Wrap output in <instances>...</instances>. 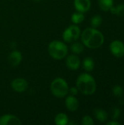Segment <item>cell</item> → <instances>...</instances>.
Returning a JSON list of instances; mask_svg holds the SVG:
<instances>
[{"mask_svg": "<svg viewBox=\"0 0 124 125\" xmlns=\"http://www.w3.org/2000/svg\"><path fill=\"white\" fill-rule=\"evenodd\" d=\"M82 43L90 49H96L101 47L105 42L103 34L96 28H86L80 34Z\"/></svg>", "mask_w": 124, "mask_h": 125, "instance_id": "6da1fadb", "label": "cell"}, {"mask_svg": "<svg viewBox=\"0 0 124 125\" xmlns=\"http://www.w3.org/2000/svg\"><path fill=\"white\" fill-rule=\"evenodd\" d=\"M76 87L82 94L92 95L96 90V83L92 75L88 73H83L77 78Z\"/></svg>", "mask_w": 124, "mask_h": 125, "instance_id": "7a4b0ae2", "label": "cell"}, {"mask_svg": "<svg viewBox=\"0 0 124 125\" xmlns=\"http://www.w3.org/2000/svg\"><path fill=\"white\" fill-rule=\"evenodd\" d=\"M49 55L56 60L64 59L68 54L67 45L61 41L53 40L49 43L48 48Z\"/></svg>", "mask_w": 124, "mask_h": 125, "instance_id": "3957f363", "label": "cell"}, {"mask_svg": "<svg viewBox=\"0 0 124 125\" xmlns=\"http://www.w3.org/2000/svg\"><path fill=\"white\" fill-rule=\"evenodd\" d=\"M51 94L57 98H64L69 94V85L62 78H55L50 83Z\"/></svg>", "mask_w": 124, "mask_h": 125, "instance_id": "277c9868", "label": "cell"}, {"mask_svg": "<svg viewBox=\"0 0 124 125\" xmlns=\"http://www.w3.org/2000/svg\"><path fill=\"white\" fill-rule=\"evenodd\" d=\"M81 31L78 26L76 24L71 25L68 26L62 34L63 40L65 42H73L78 40L80 37Z\"/></svg>", "mask_w": 124, "mask_h": 125, "instance_id": "5b68a950", "label": "cell"}, {"mask_svg": "<svg viewBox=\"0 0 124 125\" xmlns=\"http://www.w3.org/2000/svg\"><path fill=\"white\" fill-rule=\"evenodd\" d=\"M110 51L114 56L117 58L123 57L124 56V43L121 40H113L110 44Z\"/></svg>", "mask_w": 124, "mask_h": 125, "instance_id": "8992f818", "label": "cell"}, {"mask_svg": "<svg viewBox=\"0 0 124 125\" xmlns=\"http://www.w3.org/2000/svg\"><path fill=\"white\" fill-rule=\"evenodd\" d=\"M29 83L27 81L23 78H15L11 83V88L15 92L22 93L26 91L28 89Z\"/></svg>", "mask_w": 124, "mask_h": 125, "instance_id": "52a82bcc", "label": "cell"}, {"mask_svg": "<svg viewBox=\"0 0 124 125\" xmlns=\"http://www.w3.org/2000/svg\"><path fill=\"white\" fill-rule=\"evenodd\" d=\"M66 66L70 70H77L80 68L81 62L77 54H71L66 58Z\"/></svg>", "mask_w": 124, "mask_h": 125, "instance_id": "ba28073f", "label": "cell"}, {"mask_svg": "<svg viewBox=\"0 0 124 125\" xmlns=\"http://www.w3.org/2000/svg\"><path fill=\"white\" fill-rule=\"evenodd\" d=\"M20 119L12 114H5L0 117V125H20Z\"/></svg>", "mask_w": 124, "mask_h": 125, "instance_id": "9c48e42d", "label": "cell"}, {"mask_svg": "<svg viewBox=\"0 0 124 125\" xmlns=\"http://www.w3.org/2000/svg\"><path fill=\"white\" fill-rule=\"evenodd\" d=\"M74 6L77 12L85 13L90 10L91 2V0H74Z\"/></svg>", "mask_w": 124, "mask_h": 125, "instance_id": "30bf717a", "label": "cell"}, {"mask_svg": "<svg viewBox=\"0 0 124 125\" xmlns=\"http://www.w3.org/2000/svg\"><path fill=\"white\" fill-rule=\"evenodd\" d=\"M8 62L12 67H17L18 66L23 59L22 53L18 51H12L10 55L8 56Z\"/></svg>", "mask_w": 124, "mask_h": 125, "instance_id": "8fae6325", "label": "cell"}, {"mask_svg": "<svg viewBox=\"0 0 124 125\" xmlns=\"http://www.w3.org/2000/svg\"><path fill=\"white\" fill-rule=\"evenodd\" d=\"M65 105L68 111L74 112L76 111L79 108V101L77 97H75V96L69 94L66 97Z\"/></svg>", "mask_w": 124, "mask_h": 125, "instance_id": "7c38bea8", "label": "cell"}, {"mask_svg": "<svg viewBox=\"0 0 124 125\" xmlns=\"http://www.w3.org/2000/svg\"><path fill=\"white\" fill-rule=\"evenodd\" d=\"M94 115L95 118L100 122H105L108 119V114L107 111L101 108H95L94 110Z\"/></svg>", "mask_w": 124, "mask_h": 125, "instance_id": "4fadbf2b", "label": "cell"}, {"mask_svg": "<svg viewBox=\"0 0 124 125\" xmlns=\"http://www.w3.org/2000/svg\"><path fill=\"white\" fill-rule=\"evenodd\" d=\"M95 63L91 57H86L83 61V67L86 72H91L94 69Z\"/></svg>", "mask_w": 124, "mask_h": 125, "instance_id": "5bb4252c", "label": "cell"}, {"mask_svg": "<svg viewBox=\"0 0 124 125\" xmlns=\"http://www.w3.org/2000/svg\"><path fill=\"white\" fill-rule=\"evenodd\" d=\"M54 122L57 125H67L69 123V118L64 113H59L56 116Z\"/></svg>", "mask_w": 124, "mask_h": 125, "instance_id": "9a60e30c", "label": "cell"}, {"mask_svg": "<svg viewBox=\"0 0 124 125\" xmlns=\"http://www.w3.org/2000/svg\"><path fill=\"white\" fill-rule=\"evenodd\" d=\"M85 19V15L83 12H74L71 16V21L74 24H80Z\"/></svg>", "mask_w": 124, "mask_h": 125, "instance_id": "2e32d148", "label": "cell"}, {"mask_svg": "<svg viewBox=\"0 0 124 125\" xmlns=\"http://www.w3.org/2000/svg\"><path fill=\"white\" fill-rule=\"evenodd\" d=\"M71 51L74 54H80L84 51V45L79 42H73L71 45Z\"/></svg>", "mask_w": 124, "mask_h": 125, "instance_id": "e0dca14e", "label": "cell"}, {"mask_svg": "<svg viewBox=\"0 0 124 125\" xmlns=\"http://www.w3.org/2000/svg\"><path fill=\"white\" fill-rule=\"evenodd\" d=\"M99 6L102 10L107 12L113 6V0H98Z\"/></svg>", "mask_w": 124, "mask_h": 125, "instance_id": "ac0fdd59", "label": "cell"}, {"mask_svg": "<svg viewBox=\"0 0 124 125\" xmlns=\"http://www.w3.org/2000/svg\"><path fill=\"white\" fill-rule=\"evenodd\" d=\"M110 11L113 15H116L118 16H121V17L124 16V4H118L116 7L113 6L110 9Z\"/></svg>", "mask_w": 124, "mask_h": 125, "instance_id": "d6986e66", "label": "cell"}, {"mask_svg": "<svg viewBox=\"0 0 124 125\" xmlns=\"http://www.w3.org/2000/svg\"><path fill=\"white\" fill-rule=\"evenodd\" d=\"M103 22V19L102 18V16L97 15H94V17L91 18V25L93 28H98L99 26H100L102 25Z\"/></svg>", "mask_w": 124, "mask_h": 125, "instance_id": "ffe728a7", "label": "cell"}, {"mask_svg": "<svg viewBox=\"0 0 124 125\" xmlns=\"http://www.w3.org/2000/svg\"><path fill=\"white\" fill-rule=\"evenodd\" d=\"M112 92H113V95L118 98H121L124 95V89L119 85H115L113 88Z\"/></svg>", "mask_w": 124, "mask_h": 125, "instance_id": "44dd1931", "label": "cell"}, {"mask_svg": "<svg viewBox=\"0 0 124 125\" xmlns=\"http://www.w3.org/2000/svg\"><path fill=\"white\" fill-rule=\"evenodd\" d=\"M111 116L113 120H118L121 116V110L118 107H113L111 111Z\"/></svg>", "mask_w": 124, "mask_h": 125, "instance_id": "7402d4cb", "label": "cell"}, {"mask_svg": "<svg viewBox=\"0 0 124 125\" xmlns=\"http://www.w3.org/2000/svg\"><path fill=\"white\" fill-rule=\"evenodd\" d=\"M83 125H94V122L93 120V119L90 116H84L82 119V122H81Z\"/></svg>", "mask_w": 124, "mask_h": 125, "instance_id": "603a6c76", "label": "cell"}, {"mask_svg": "<svg viewBox=\"0 0 124 125\" xmlns=\"http://www.w3.org/2000/svg\"><path fill=\"white\" fill-rule=\"evenodd\" d=\"M79 92V90L77 89V87H71L69 89V93L71 94V95H73V96H75L78 94Z\"/></svg>", "mask_w": 124, "mask_h": 125, "instance_id": "cb8c5ba5", "label": "cell"}, {"mask_svg": "<svg viewBox=\"0 0 124 125\" xmlns=\"http://www.w3.org/2000/svg\"><path fill=\"white\" fill-rule=\"evenodd\" d=\"M120 125V123L119 122H116L115 120H113L112 122H107V125Z\"/></svg>", "mask_w": 124, "mask_h": 125, "instance_id": "d4e9b609", "label": "cell"}, {"mask_svg": "<svg viewBox=\"0 0 124 125\" xmlns=\"http://www.w3.org/2000/svg\"><path fill=\"white\" fill-rule=\"evenodd\" d=\"M34 1H36V2H39V1H40L41 0H34Z\"/></svg>", "mask_w": 124, "mask_h": 125, "instance_id": "484cf974", "label": "cell"}]
</instances>
